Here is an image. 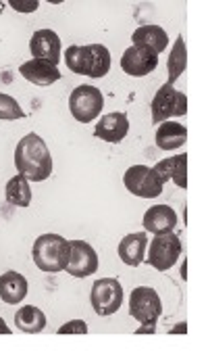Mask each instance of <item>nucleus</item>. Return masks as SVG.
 I'll return each mask as SVG.
<instances>
[{
    "mask_svg": "<svg viewBox=\"0 0 208 357\" xmlns=\"http://www.w3.org/2000/svg\"><path fill=\"white\" fill-rule=\"evenodd\" d=\"M15 324L19 331L23 333H42L46 328V316L42 314V310L33 307V305H23L17 314H15Z\"/></svg>",
    "mask_w": 208,
    "mask_h": 357,
    "instance_id": "412c9836",
    "label": "nucleus"
},
{
    "mask_svg": "<svg viewBox=\"0 0 208 357\" xmlns=\"http://www.w3.org/2000/svg\"><path fill=\"white\" fill-rule=\"evenodd\" d=\"M56 333L58 335H86L88 333V324L83 320H71V322L63 324Z\"/></svg>",
    "mask_w": 208,
    "mask_h": 357,
    "instance_id": "393cba45",
    "label": "nucleus"
},
{
    "mask_svg": "<svg viewBox=\"0 0 208 357\" xmlns=\"http://www.w3.org/2000/svg\"><path fill=\"white\" fill-rule=\"evenodd\" d=\"M159 65V54L144 46H129L121 56V69L131 77H144Z\"/></svg>",
    "mask_w": 208,
    "mask_h": 357,
    "instance_id": "9b49d317",
    "label": "nucleus"
},
{
    "mask_svg": "<svg viewBox=\"0 0 208 357\" xmlns=\"http://www.w3.org/2000/svg\"><path fill=\"white\" fill-rule=\"evenodd\" d=\"M157 146L163 149V151H175L179 146L186 144L188 140V130L177 123V121H163L159 123V130H157Z\"/></svg>",
    "mask_w": 208,
    "mask_h": 357,
    "instance_id": "aec40b11",
    "label": "nucleus"
},
{
    "mask_svg": "<svg viewBox=\"0 0 208 357\" xmlns=\"http://www.w3.org/2000/svg\"><path fill=\"white\" fill-rule=\"evenodd\" d=\"M129 314L134 320H138L142 324L140 331H136L138 335L157 333V322L163 314V303H161L159 293L150 287L134 289L131 297H129Z\"/></svg>",
    "mask_w": 208,
    "mask_h": 357,
    "instance_id": "20e7f679",
    "label": "nucleus"
},
{
    "mask_svg": "<svg viewBox=\"0 0 208 357\" xmlns=\"http://www.w3.org/2000/svg\"><path fill=\"white\" fill-rule=\"evenodd\" d=\"M6 201L15 207H29L31 203V188H29V180L21 174H17L15 178H10L6 182Z\"/></svg>",
    "mask_w": 208,
    "mask_h": 357,
    "instance_id": "5701e85b",
    "label": "nucleus"
},
{
    "mask_svg": "<svg viewBox=\"0 0 208 357\" xmlns=\"http://www.w3.org/2000/svg\"><path fill=\"white\" fill-rule=\"evenodd\" d=\"M69 253H71V243L61 234H42L35 238L31 249L33 264L48 274L63 272L69 264Z\"/></svg>",
    "mask_w": 208,
    "mask_h": 357,
    "instance_id": "7ed1b4c3",
    "label": "nucleus"
},
{
    "mask_svg": "<svg viewBox=\"0 0 208 357\" xmlns=\"http://www.w3.org/2000/svg\"><path fill=\"white\" fill-rule=\"evenodd\" d=\"M92 307L98 316H113L123 305V287L117 278L96 280L90 293Z\"/></svg>",
    "mask_w": 208,
    "mask_h": 357,
    "instance_id": "1a4fd4ad",
    "label": "nucleus"
},
{
    "mask_svg": "<svg viewBox=\"0 0 208 357\" xmlns=\"http://www.w3.org/2000/svg\"><path fill=\"white\" fill-rule=\"evenodd\" d=\"M182 241L175 232H165V234H154L148 251V266H152L159 272L171 270L179 255H182Z\"/></svg>",
    "mask_w": 208,
    "mask_h": 357,
    "instance_id": "423d86ee",
    "label": "nucleus"
},
{
    "mask_svg": "<svg viewBox=\"0 0 208 357\" xmlns=\"http://www.w3.org/2000/svg\"><path fill=\"white\" fill-rule=\"evenodd\" d=\"M152 123L159 126L163 121H169L171 117H179L188 113V96L179 90H175L171 84H165L159 88L150 102Z\"/></svg>",
    "mask_w": 208,
    "mask_h": 357,
    "instance_id": "39448f33",
    "label": "nucleus"
},
{
    "mask_svg": "<svg viewBox=\"0 0 208 357\" xmlns=\"http://www.w3.org/2000/svg\"><path fill=\"white\" fill-rule=\"evenodd\" d=\"M177 226V213L169 205H154L144 213V230L152 234L173 232Z\"/></svg>",
    "mask_w": 208,
    "mask_h": 357,
    "instance_id": "2eb2a0df",
    "label": "nucleus"
},
{
    "mask_svg": "<svg viewBox=\"0 0 208 357\" xmlns=\"http://www.w3.org/2000/svg\"><path fill=\"white\" fill-rule=\"evenodd\" d=\"M65 63L73 73L104 77L111 69V52L104 44H88V46H69L65 52Z\"/></svg>",
    "mask_w": 208,
    "mask_h": 357,
    "instance_id": "f03ea898",
    "label": "nucleus"
},
{
    "mask_svg": "<svg viewBox=\"0 0 208 357\" xmlns=\"http://www.w3.org/2000/svg\"><path fill=\"white\" fill-rule=\"evenodd\" d=\"M102 107L104 96L96 86H77L69 96V111L81 123L94 121L100 115Z\"/></svg>",
    "mask_w": 208,
    "mask_h": 357,
    "instance_id": "0eeeda50",
    "label": "nucleus"
},
{
    "mask_svg": "<svg viewBox=\"0 0 208 357\" xmlns=\"http://www.w3.org/2000/svg\"><path fill=\"white\" fill-rule=\"evenodd\" d=\"M29 50L33 59H42L52 65L61 63V38L52 29H38L29 40Z\"/></svg>",
    "mask_w": 208,
    "mask_h": 357,
    "instance_id": "f8f14e48",
    "label": "nucleus"
},
{
    "mask_svg": "<svg viewBox=\"0 0 208 357\" xmlns=\"http://www.w3.org/2000/svg\"><path fill=\"white\" fill-rule=\"evenodd\" d=\"M125 188L140 199H157L163 195V180L161 176L154 172V167H146V165H134L125 172L123 176Z\"/></svg>",
    "mask_w": 208,
    "mask_h": 357,
    "instance_id": "6e6552de",
    "label": "nucleus"
},
{
    "mask_svg": "<svg viewBox=\"0 0 208 357\" xmlns=\"http://www.w3.org/2000/svg\"><path fill=\"white\" fill-rule=\"evenodd\" d=\"M188 67V50H186V40L184 36H177L171 52H169V61H167V69H169V79L167 84H175L179 79V75L186 71Z\"/></svg>",
    "mask_w": 208,
    "mask_h": 357,
    "instance_id": "4be33fe9",
    "label": "nucleus"
},
{
    "mask_svg": "<svg viewBox=\"0 0 208 357\" xmlns=\"http://www.w3.org/2000/svg\"><path fill=\"white\" fill-rule=\"evenodd\" d=\"M71 243V253H69V264H67V274L73 278H88L96 274L98 270V255L96 251L86 243V241H69Z\"/></svg>",
    "mask_w": 208,
    "mask_h": 357,
    "instance_id": "9d476101",
    "label": "nucleus"
},
{
    "mask_svg": "<svg viewBox=\"0 0 208 357\" xmlns=\"http://www.w3.org/2000/svg\"><path fill=\"white\" fill-rule=\"evenodd\" d=\"M23 117H25V113H23L21 105L13 96L0 92V119L13 121V119H23Z\"/></svg>",
    "mask_w": 208,
    "mask_h": 357,
    "instance_id": "b1692460",
    "label": "nucleus"
},
{
    "mask_svg": "<svg viewBox=\"0 0 208 357\" xmlns=\"http://www.w3.org/2000/svg\"><path fill=\"white\" fill-rule=\"evenodd\" d=\"M15 167L29 182H44L52 174V155L38 134H27L17 142Z\"/></svg>",
    "mask_w": 208,
    "mask_h": 357,
    "instance_id": "f257e3e1",
    "label": "nucleus"
},
{
    "mask_svg": "<svg viewBox=\"0 0 208 357\" xmlns=\"http://www.w3.org/2000/svg\"><path fill=\"white\" fill-rule=\"evenodd\" d=\"M27 297V280L19 272H6L0 276V299L6 305H17Z\"/></svg>",
    "mask_w": 208,
    "mask_h": 357,
    "instance_id": "6ab92c4d",
    "label": "nucleus"
},
{
    "mask_svg": "<svg viewBox=\"0 0 208 357\" xmlns=\"http://www.w3.org/2000/svg\"><path fill=\"white\" fill-rule=\"evenodd\" d=\"M13 331H8V326H6V322L0 318V335H10Z\"/></svg>",
    "mask_w": 208,
    "mask_h": 357,
    "instance_id": "cd10ccee",
    "label": "nucleus"
},
{
    "mask_svg": "<svg viewBox=\"0 0 208 357\" xmlns=\"http://www.w3.org/2000/svg\"><path fill=\"white\" fill-rule=\"evenodd\" d=\"M19 73L35 86H50L61 79L58 67L48 61H42V59H31V61L23 63L19 67Z\"/></svg>",
    "mask_w": 208,
    "mask_h": 357,
    "instance_id": "4468645a",
    "label": "nucleus"
},
{
    "mask_svg": "<svg viewBox=\"0 0 208 357\" xmlns=\"http://www.w3.org/2000/svg\"><path fill=\"white\" fill-rule=\"evenodd\" d=\"M131 42H134V46H144V48H150L159 54V52L167 50L169 36L161 25H142L134 31Z\"/></svg>",
    "mask_w": 208,
    "mask_h": 357,
    "instance_id": "a211bd4d",
    "label": "nucleus"
},
{
    "mask_svg": "<svg viewBox=\"0 0 208 357\" xmlns=\"http://www.w3.org/2000/svg\"><path fill=\"white\" fill-rule=\"evenodd\" d=\"M146 249H148V234L146 232L127 234L119 243V257L125 266L138 268V266H142V261L146 257Z\"/></svg>",
    "mask_w": 208,
    "mask_h": 357,
    "instance_id": "dca6fc26",
    "label": "nucleus"
},
{
    "mask_svg": "<svg viewBox=\"0 0 208 357\" xmlns=\"http://www.w3.org/2000/svg\"><path fill=\"white\" fill-rule=\"evenodd\" d=\"M127 132H129V119L125 113H106L96 123L94 136L104 142L117 144L127 136Z\"/></svg>",
    "mask_w": 208,
    "mask_h": 357,
    "instance_id": "ddd939ff",
    "label": "nucleus"
},
{
    "mask_svg": "<svg viewBox=\"0 0 208 357\" xmlns=\"http://www.w3.org/2000/svg\"><path fill=\"white\" fill-rule=\"evenodd\" d=\"M154 172L161 176L163 182L167 180H173L179 188H188V155H175L171 159H165V161H159L154 165Z\"/></svg>",
    "mask_w": 208,
    "mask_h": 357,
    "instance_id": "f3484780",
    "label": "nucleus"
},
{
    "mask_svg": "<svg viewBox=\"0 0 208 357\" xmlns=\"http://www.w3.org/2000/svg\"><path fill=\"white\" fill-rule=\"evenodd\" d=\"M10 6L15 8V10H19V13H33L38 6H40V2L38 0H13L10 2Z\"/></svg>",
    "mask_w": 208,
    "mask_h": 357,
    "instance_id": "a878e982",
    "label": "nucleus"
},
{
    "mask_svg": "<svg viewBox=\"0 0 208 357\" xmlns=\"http://www.w3.org/2000/svg\"><path fill=\"white\" fill-rule=\"evenodd\" d=\"M171 333H173V335H186V333H188V324H186V322H184V324H177Z\"/></svg>",
    "mask_w": 208,
    "mask_h": 357,
    "instance_id": "bb28decb",
    "label": "nucleus"
}]
</instances>
